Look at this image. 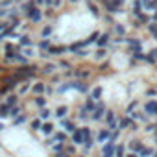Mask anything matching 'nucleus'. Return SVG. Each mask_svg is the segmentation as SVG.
<instances>
[{
    "instance_id": "1",
    "label": "nucleus",
    "mask_w": 157,
    "mask_h": 157,
    "mask_svg": "<svg viewBox=\"0 0 157 157\" xmlns=\"http://www.w3.org/2000/svg\"><path fill=\"white\" fill-rule=\"evenodd\" d=\"M102 152H104V157H113V155L116 154L115 142H107V144L104 146V150H102Z\"/></svg>"
},
{
    "instance_id": "2",
    "label": "nucleus",
    "mask_w": 157,
    "mask_h": 157,
    "mask_svg": "<svg viewBox=\"0 0 157 157\" xmlns=\"http://www.w3.org/2000/svg\"><path fill=\"white\" fill-rule=\"evenodd\" d=\"M72 140H74V144H81V142H83V135H81V129L74 131V135H72Z\"/></svg>"
},
{
    "instance_id": "3",
    "label": "nucleus",
    "mask_w": 157,
    "mask_h": 157,
    "mask_svg": "<svg viewBox=\"0 0 157 157\" xmlns=\"http://www.w3.org/2000/svg\"><path fill=\"white\" fill-rule=\"evenodd\" d=\"M146 111H148V113H152V115H157V104L150 102V104L146 105Z\"/></svg>"
},
{
    "instance_id": "4",
    "label": "nucleus",
    "mask_w": 157,
    "mask_h": 157,
    "mask_svg": "<svg viewBox=\"0 0 157 157\" xmlns=\"http://www.w3.org/2000/svg\"><path fill=\"white\" fill-rule=\"evenodd\" d=\"M128 126H131V120H129V118H122V120H120V124H118V128L120 129H126Z\"/></svg>"
},
{
    "instance_id": "5",
    "label": "nucleus",
    "mask_w": 157,
    "mask_h": 157,
    "mask_svg": "<svg viewBox=\"0 0 157 157\" xmlns=\"http://www.w3.org/2000/svg\"><path fill=\"white\" fill-rule=\"evenodd\" d=\"M63 128H65L67 131H74V124L70 122V120H63Z\"/></svg>"
},
{
    "instance_id": "6",
    "label": "nucleus",
    "mask_w": 157,
    "mask_h": 157,
    "mask_svg": "<svg viewBox=\"0 0 157 157\" xmlns=\"http://www.w3.org/2000/svg\"><path fill=\"white\" fill-rule=\"evenodd\" d=\"M102 111H104V107H102V105H98V109H94L92 118H102Z\"/></svg>"
},
{
    "instance_id": "7",
    "label": "nucleus",
    "mask_w": 157,
    "mask_h": 157,
    "mask_svg": "<svg viewBox=\"0 0 157 157\" xmlns=\"http://www.w3.org/2000/svg\"><path fill=\"white\" fill-rule=\"evenodd\" d=\"M43 131H45L46 135H48V133H52V131H54V124H45V126H43Z\"/></svg>"
},
{
    "instance_id": "8",
    "label": "nucleus",
    "mask_w": 157,
    "mask_h": 157,
    "mask_svg": "<svg viewBox=\"0 0 157 157\" xmlns=\"http://www.w3.org/2000/svg\"><path fill=\"white\" fill-rule=\"evenodd\" d=\"M139 154H140V157H146V155H150V154H152V150H150V148H142Z\"/></svg>"
},
{
    "instance_id": "9",
    "label": "nucleus",
    "mask_w": 157,
    "mask_h": 157,
    "mask_svg": "<svg viewBox=\"0 0 157 157\" xmlns=\"http://www.w3.org/2000/svg\"><path fill=\"white\" fill-rule=\"evenodd\" d=\"M31 128H33V129H41V128H43L41 120H33V122H31Z\"/></svg>"
},
{
    "instance_id": "10",
    "label": "nucleus",
    "mask_w": 157,
    "mask_h": 157,
    "mask_svg": "<svg viewBox=\"0 0 157 157\" xmlns=\"http://www.w3.org/2000/svg\"><path fill=\"white\" fill-rule=\"evenodd\" d=\"M67 115V107H59L57 109V116H65Z\"/></svg>"
},
{
    "instance_id": "11",
    "label": "nucleus",
    "mask_w": 157,
    "mask_h": 157,
    "mask_svg": "<svg viewBox=\"0 0 157 157\" xmlns=\"http://www.w3.org/2000/svg\"><path fill=\"white\" fill-rule=\"evenodd\" d=\"M107 137H111V135H109L107 131H102V133H100V140H105Z\"/></svg>"
},
{
    "instance_id": "12",
    "label": "nucleus",
    "mask_w": 157,
    "mask_h": 157,
    "mask_svg": "<svg viewBox=\"0 0 157 157\" xmlns=\"http://www.w3.org/2000/svg\"><path fill=\"white\" fill-rule=\"evenodd\" d=\"M122 155H124V148L118 146V148H116V157H122Z\"/></svg>"
},
{
    "instance_id": "13",
    "label": "nucleus",
    "mask_w": 157,
    "mask_h": 157,
    "mask_svg": "<svg viewBox=\"0 0 157 157\" xmlns=\"http://www.w3.org/2000/svg\"><path fill=\"white\" fill-rule=\"evenodd\" d=\"M63 150V142H59V144H54V152H61Z\"/></svg>"
},
{
    "instance_id": "14",
    "label": "nucleus",
    "mask_w": 157,
    "mask_h": 157,
    "mask_svg": "<svg viewBox=\"0 0 157 157\" xmlns=\"http://www.w3.org/2000/svg\"><path fill=\"white\" fill-rule=\"evenodd\" d=\"M116 137H118V131L111 133V137H109V142H113V140H116Z\"/></svg>"
},
{
    "instance_id": "15",
    "label": "nucleus",
    "mask_w": 157,
    "mask_h": 157,
    "mask_svg": "<svg viewBox=\"0 0 157 157\" xmlns=\"http://www.w3.org/2000/svg\"><path fill=\"white\" fill-rule=\"evenodd\" d=\"M24 120H26V116H24V115H22V116H19V118H17V120H15V124H22V122H24Z\"/></svg>"
},
{
    "instance_id": "16",
    "label": "nucleus",
    "mask_w": 157,
    "mask_h": 157,
    "mask_svg": "<svg viewBox=\"0 0 157 157\" xmlns=\"http://www.w3.org/2000/svg\"><path fill=\"white\" fill-rule=\"evenodd\" d=\"M48 115H50V113L46 111V109H43V111H41V116H43V118H48Z\"/></svg>"
},
{
    "instance_id": "17",
    "label": "nucleus",
    "mask_w": 157,
    "mask_h": 157,
    "mask_svg": "<svg viewBox=\"0 0 157 157\" xmlns=\"http://www.w3.org/2000/svg\"><path fill=\"white\" fill-rule=\"evenodd\" d=\"M56 140H65V135H63V133H57V135H56Z\"/></svg>"
},
{
    "instance_id": "18",
    "label": "nucleus",
    "mask_w": 157,
    "mask_h": 157,
    "mask_svg": "<svg viewBox=\"0 0 157 157\" xmlns=\"http://www.w3.org/2000/svg\"><path fill=\"white\" fill-rule=\"evenodd\" d=\"M43 89H45V87H43V85H41V83H39V85H35V92H41V91H43Z\"/></svg>"
},
{
    "instance_id": "19",
    "label": "nucleus",
    "mask_w": 157,
    "mask_h": 157,
    "mask_svg": "<svg viewBox=\"0 0 157 157\" xmlns=\"http://www.w3.org/2000/svg\"><path fill=\"white\" fill-rule=\"evenodd\" d=\"M35 104H37V105H45V100H43V98H37V100H35Z\"/></svg>"
},
{
    "instance_id": "20",
    "label": "nucleus",
    "mask_w": 157,
    "mask_h": 157,
    "mask_svg": "<svg viewBox=\"0 0 157 157\" xmlns=\"http://www.w3.org/2000/svg\"><path fill=\"white\" fill-rule=\"evenodd\" d=\"M100 92H102V91H100V89H96V91H94V92H92V98H98V96H100Z\"/></svg>"
},
{
    "instance_id": "21",
    "label": "nucleus",
    "mask_w": 157,
    "mask_h": 157,
    "mask_svg": "<svg viewBox=\"0 0 157 157\" xmlns=\"http://www.w3.org/2000/svg\"><path fill=\"white\" fill-rule=\"evenodd\" d=\"M67 154H74V146H67Z\"/></svg>"
},
{
    "instance_id": "22",
    "label": "nucleus",
    "mask_w": 157,
    "mask_h": 157,
    "mask_svg": "<svg viewBox=\"0 0 157 157\" xmlns=\"http://www.w3.org/2000/svg\"><path fill=\"white\" fill-rule=\"evenodd\" d=\"M126 157H137V154H133V152H131V154H128Z\"/></svg>"
},
{
    "instance_id": "23",
    "label": "nucleus",
    "mask_w": 157,
    "mask_h": 157,
    "mask_svg": "<svg viewBox=\"0 0 157 157\" xmlns=\"http://www.w3.org/2000/svg\"><path fill=\"white\" fill-rule=\"evenodd\" d=\"M2 128H4V126H2V124H0V129H2Z\"/></svg>"
},
{
    "instance_id": "24",
    "label": "nucleus",
    "mask_w": 157,
    "mask_h": 157,
    "mask_svg": "<svg viewBox=\"0 0 157 157\" xmlns=\"http://www.w3.org/2000/svg\"><path fill=\"white\" fill-rule=\"evenodd\" d=\"M155 157H157V154H155Z\"/></svg>"
}]
</instances>
